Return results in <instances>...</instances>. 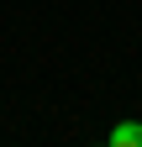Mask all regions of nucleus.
Segmentation results:
<instances>
[{
    "mask_svg": "<svg viewBox=\"0 0 142 147\" xmlns=\"http://www.w3.org/2000/svg\"><path fill=\"white\" fill-rule=\"evenodd\" d=\"M111 147H142V121H121L111 126V137H105Z\"/></svg>",
    "mask_w": 142,
    "mask_h": 147,
    "instance_id": "f257e3e1",
    "label": "nucleus"
}]
</instances>
